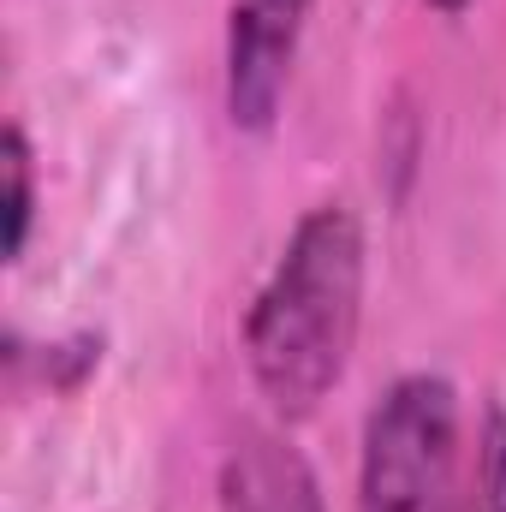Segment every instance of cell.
<instances>
[{
    "mask_svg": "<svg viewBox=\"0 0 506 512\" xmlns=\"http://www.w3.org/2000/svg\"><path fill=\"white\" fill-rule=\"evenodd\" d=\"M316 0H233L221 36V108L239 137H268L280 126L292 66L310 30Z\"/></svg>",
    "mask_w": 506,
    "mask_h": 512,
    "instance_id": "cell-3",
    "label": "cell"
},
{
    "mask_svg": "<svg viewBox=\"0 0 506 512\" xmlns=\"http://www.w3.org/2000/svg\"><path fill=\"white\" fill-rule=\"evenodd\" d=\"M471 512H506V405L489 393L471 435Z\"/></svg>",
    "mask_w": 506,
    "mask_h": 512,
    "instance_id": "cell-6",
    "label": "cell"
},
{
    "mask_svg": "<svg viewBox=\"0 0 506 512\" xmlns=\"http://www.w3.org/2000/svg\"><path fill=\"white\" fill-rule=\"evenodd\" d=\"M0 179H6V197H0V251L6 262H18L24 245H30V227H36V149H30V131L24 120H6V137H0Z\"/></svg>",
    "mask_w": 506,
    "mask_h": 512,
    "instance_id": "cell-5",
    "label": "cell"
},
{
    "mask_svg": "<svg viewBox=\"0 0 506 512\" xmlns=\"http://www.w3.org/2000/svg\"><path fill=\"white\" fill-rule=\"evenodd\" d=\"M215 512H328V495L280 429H245L215 471Z\"/></svg>",
    "mask_w": 506,
    "mask_h": 512,
    "instance_id": "cell-4",
    "label": "cell"
},
{
    "mask_svg": "<svg viewBox=\"0 0 506 512\" xmlns=\"http://www.w3.org/2000/svg\"><path fill=\"white\" fill-rule=\"evenodd\" d=\"M370 286L364 215L346 197L310 203L245 310V376L280 423H304L346 382Z\"/></svg>",
    "mask_w": 506,
    "mask_h": 512,
    "instance_id": "cell-1",
    "label": "cell"
},
{
    "mask_svg": "<svg viewBox=\"0 0 506 512\" xmlns=\"http://www.w3.org/2000/svg\"><path fill=\"white\" fill-rule=\"evenodd\" d=\"M358 512H471L465 405L441 370H405L358 435Z\"/></svg>",
    "mask_w": 506,
    "mask_h": 512,
    "instance_id": "cell-2",
    "label": "cell"
},
{
    "mask_svg": "<svg viewBox=\"0 0 506 512\" xmlns=\"http://www.w3.org/2000/svg\"><path fill=\"white\" fill-rule=\"evenodd\" d=\"M423 6H429V12H441V18H465L477 0H423Z\"/></svg>",
    "mask_w": 506,
    "mask_h": 512,
    "instance_id": "cell-7",
    "label": "cell"
}]
</instances>
